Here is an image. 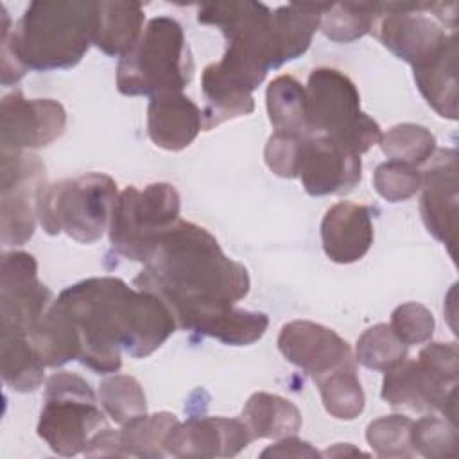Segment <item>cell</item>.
I'll use <instances>...</instances> for the list:
<instances>
[{"instance_id": "obj_1", "label": "cell", "mask_w": 459, "mask_h": 459, "mask_svg": "<svg viewBox=\"0 0 459 459\" xmlns=\"http://www.w3.org/2000/svg\"><path fill=\"white\" fill-rule=\"evenodd\" d=\"M133 283L160 298L179 328L208 337L251 285L247 269L208 230L181 219L158 238Z\"/></svg>"}, {"instance_id": "obj_2", "label": "cell", "mask_w": 459, "mask_h": 459, "mask_svg": "<svg viewBox=\"0 0 459 459\" xmlns=\"http://www.w3.org/2000/svg\"><path fill=\"white\" fill-rule=\"evenodd\" d=\"M54 305L79 339V362L95 373H117L122 350L133 359L154 353L176 330L167 305L120 278H88L66 287Z\"/></svg>"}, {"instance_id": "obj_3", "label": "cell", "mask_w": 459, "mask_h": 459, "mask_svg": "<svg viewBox=\"0 0 459 459\" xmlns=\"http://www.w3.org/2000/svg\"><path fill=\"white\" fill-rule=\"evenodd\" d=\"M326 4H287L269 9L262 2H219L199 7V23L215 25L226 38L219 72L253 93L271 68L307 52Z\"/></svg>"}, {"instance_id": "obj_4", "label": "cell", "mask_w": 459, "mask_h": 459, "mask_svg": "<svg viewBox=\"0 0 459 459\" xmlns=\"http://www.w3.org/2000/svg\"><path fill=\"white\" fill-rule=\"evenodd\" d=\"M2 84L18 82L27 70H66L88 52L97 29V2H32L11 27L0 5Z\"/></svg>"}, {"instance_id": "obj_5", "label": "cell", "mask_w": 459, "mask_h": 459, "mask_svg": "<svg viewBox=\"0 0 459 459\" xmlns=\"http://www.w3.org/2000/svg\"><path fill=\"white\" fill-rule=\"evenodd\" d=\"M192 75L194 59L183 27L174 18L156 16L134 48L118 61L117 88L129 97L179 93Z\"/></svg>"}, {"instance_id": "obj_6", "label": "cell", "mask_w": 459, "mask_h": 459, "mask_svg": "<svg viewBox=\"0 0 459 459\" xmlns=\"http://www.w3.org/2000/svg\"><path fill=\"white\" fill-rule=\"evenodd\" d=\"M117 197V183L108 174L63 179L39 190L38 221L48 235L66 233L81 244H93L109 228Z\"/></svg>"}, {"instance_id": "obj_7", "label": "cell", "mask_w": 459, "mask_h": 459, "mask_svg": "<svg viewBox=\"0 0 459 459\" xmlns=\"http://www.w3.org/2000/svg\"><path fill=\"white\" fill-rule=\"evenodd\" d=\"M305 91L312 136H325L359 156L380 142V126L360 109L359 90L348 75L335 68H316Z\"/></svg>"}, {"instance_id": "obj_8", "label": "cell", "mask_w": 459, "mask_h": 459, "mask_svg": "<svg viewBox=\"0 0 459 459\" xmlns=\"http://www.w3.org/2000/svg\"><path fill=\"white\" fill-rule=\"evenodd\" d=\"M91 385L70 371L54 373L45 385V403L38 421V436L52 452L72 457L86 450L90 439L108 427Z\"/></svg>"}, {"instance_id": "obj_9", "label": "cell", "mask_w": 459, "mask_h": 459, "mask_svg": "<svg viewBox=\"0 0 459 459\" xmlns=\"http://www.w3.org/2000/svg\"><path fill=\"white\" fill-rule=\"evenodd\" d=\"M432 2H380V14L373 25L378 41L418 68L436 57L454 38L457 27V4L439 2L429 16Z\"/></svg>"}, {"instance_id": "obj_10", "label": "cell", "mask_w": 459, "mask_h": 459, "mask_svg": "<svg viewBox=\"0 0 459 459\" xmlns=\"http://www.w3.org/2000/svg\"><path fill=\"white\" fill-rule=\"evenodd\" d=\"M179 194L169 183H151L143 190L127 186L111 212V247L127 260L145 264L158 238L179 221Z\"/></svg>"}, {"instance_id": "obj_11", "label": "cell", "mask_w": 459, "mask_h": 459, "mask_svg": "<svg viewBox=\"0 0 459 459\" xmlns=\"http://www.w3.org/2000/svg\"><path fill=\"white\" fill-rule=\"evenodd\" d=\"M0 230L4 246L25 244L36 230L38 194L45 183V165L25 151H2Z\"/></svg>"}, {"instance_id": "obj_12", "label": "cell", "mask_w": 459, "mask_h": 459, "mask_svg": "<svg viewBox=\"0 0 459 459\" xmlns=\"http://www.w3.org/2000/svg\"><path fill=\"white\" fill-rule=\"evenodd\" d=\"M52 292L38 280V264L30 253L9 251L0 273V333L30 335L50 308Z\"/></svg>"}, {"instance_id": "obj_13", "label": "cell", "mask_w": 459, "mask_h": 459, "mask_svg": "<svg viewBox=\"0 0 459 459\" xmlns=\"http://www.w3.org/2000/svg\"><path fill=\"white\" fill-rule=\"evenodd\" d=\"M278 350L290 364L310 375L316 384L337 371L357 369L350 344L332 328L314 321L296 319L283 325Z\"/></svg>"}, {"instance_id": "obj_14", "label": "cell", "mask_w": 459, "mask_h": 459, "mask_svg": "<svg viewBox=\"0 0 459 459\" xmlns=\"http://www.w3.org/2000/svg\"><path fill=\"white\" fill-rule=\"evenodd\" d=\"M66 126V111L54 99H25L13 91L2 99V151H25L50 145Z\"/></svg>"}, {"instance_id": "obj_15", "label": "cell", "mask_w": 459, "mask_h": 459, "mask_svg": "<svg viewBox=\"0 0 459 459\" xmlns=\"http://www.w3.org/2000/svg\"><path fill=\"white\" fill-rule=\"evenodd\" d=\"M380 396L393 407H407L420 412H439L455 423L457 384L439 377L418 359H405L396 368L384 371Z\"/></svg>"}, {"instance_id": "obj_16", "label": "cell", "mask_w": 459, "mask_h": 459, "mask_svg": "<svg viewBox=\"0 0 459 459\" xmlns=\"http://www.w3.org/2000/svg\"><path fill=\"white\" fill-rule=\"evenodd\" d=\"M421 219L439 242L448 247L454 256L457 240V151L437 149L430 165L421 174Z\"/></svg>"}, {"instance_id": "obj_17", "label": "cell", "mask_w": 459, "mask_h": 459, "mask_svg": "<svg viewBox=\"0 0 459 459\" xmlns=\"http://www.w3.org/2000/svg\"><path fill=\"white\" fill-rule=\"evenodd\" d=\"M298 178L314 197L348 194L362 178L360 156L325 136H308L303 142Z\"/></svg>"}, {"instance_id": "obj_18", "label": "cell", "mask_w": 459, "mask_h": 459, "mask_svg": "<svg viewBox=\"0 0 459 459\" xmlns=\"http://www.w3.org/2000/svg\"><path fill=\"white\" fill-rule=\"evenodd\" d=\"M253 441L242 420L204 416L179 421L165 441L174 457H233Z\"/></svg>"}, {"instance_id": "obj_19", "label": "cell", "mask_w": 459, "mask_h": 459, "mask_svg": "<svg viewBox=\"0 0 459 459\" xmlns=\"http://www.w3.org/2000/svg\"><path fill=\"white\" fill-rule=\"evenodd\" d=\"M321 244L325 255L335 264L364 258L373 244L371 210L350 201L330 206L321 221Z\"/></svg>"}, {"instance_id": "obj_20", "label": "cell", "mask_w": 459, "mask_h": 459, "mask_svg": "<svg viewBox=\"0 0 459 459\" xmlns=\"http://www.w3.org/2000/svg\"><path fill=\"white\" fill-rule=\"evenodd\" d=\"M203 129V115L197 104L179 93L151 97L147 108V134L154 145L165 151H183Z\"/></svg>"}, {"instance_id": "obj_21", "label": "cell", "mask_w": 459, "mask_h": 459, "mask_svg": "<svg viewBox=\"0 0 459 459\" xmlns=\"http://www.w3.org/2000/svg\"><path fill=\"white\" fill-rule=\"evenodd\" d=\"M145 22L140 2H97V29L93 45L113 57L127 56L142 36Z\"/></svg>"}, {"instance_id": "obj_22", "label": "cell", "mask_w": 459, "mask_h": 459, "mask_svg": "<svg viewBox=\"0 0 459 459\" xmlns=\"http://www.w3.org/2000/svg\"><path fill=\"white\" fill-rule=\"evenodd\" d=\"M412 70L427 104L439 117L457 120V36L436 57Z\"/></svg>"}, {"instance_id": "obj_23", "label": "cell", "mask_w": 459, "mask_h": 459, "mask_svg": "<svg viewBox=\"0 0 459 459\" xmlns=\"http://www.w3.org/2000/svg\"><path fill=\"white\" fill-rule=\"evenodd\" d=\"M201 90L204 95V108L201 111L204 131H210L222 122L246 117L255 109V99L251 91L226 79L215 63L203 70Z\"/></svg>"}, {"instance_id": "obj_24", "label": "cell", "mask_w": 459, "mask_h": 459, "mask_svg": "<svg viewBox=\"0 0 459 459\" xmlns=\"http://www.w3.org/2000/svg\"><path fill=\"white\" fill-rule=\"evenodd\" d=\"M240 420L253 439H281L301 429V412L287 398L271 393H255L242 409Z\"/></svg>"}, {"instance_id": "obj_25", "label": "cell", "mask_w": 459, "mask_h": 459, "mask_svg": "<svg viewBox=\"0 0 459 459\" xmlns=\"http://www.w3.org/2000/svg\"><path fill=\"white\" fill-rule=\"evenodd\" d=\"M179 423L172 412L142 414L117 430V457L158 459L167 455L165 441Z\"/></svg>"}, {"instance_id": "obj_26", "label": "cell", "mask_w": 459, "mask_h": 459, "mask_svg": "<svg viewBox=\"0 0 459 459\" xmlns=\"http://www.w3.org/2000/svg\"><path fill=\"white\" fill-rule=\"evenodd\" d=\"M45 368L27 335L0 333V371L13 391H36L43 384Z\"/></svg>"}, {"instance_id": "obj_27", "label": "cell", "mask_w": 459, "mask_h": 459, "mask_svg": "<svg viewBox=\"0 0 459 459\" xmlns=\"http://www.w3.org/2000/svg\"><path fill=\"white\" fill-rule=\"evenodd\" d=\"M267 115L274 131L312 136L307 118V91L305 86L292 75H280L267 86L265 91Z\"/></svg>"}, {"instance_id": "obj_28", "label": "cell", "mask_w": 459, "mask_h": 459, "mask_svg": "<svg viewBox=\"0 0 459 459\" xmlns=\"http://www.w3.org/2000/svg\"><path fill=\"white\" fill-rule=\"evenodd\" d=\"M380 14V2L328 4L321 16V30L335 43H350L369 30Z\"/></svg>"}, {"instance_id": "obj_29", "label": "cell", "mask_w": 459, "mask_h": 459, "mask_svg": "<svg viewBox=\"0 0 459 459\" xmlns=\"http://www.w3.org/2000/svg\"><path fill=\"white\" fill-rule=\"evenodd\" d=\"M382 152L393 160L420 167L427 163L436 152V138L425 127L418 124H398L380 136Z\"/></svg>"}, {"instance_id": "obj_30", "label": "cell", "mask_w": 459, "mask_h": 459, "mask_svg": "<svg viewBox=\"0 0 459 459\" xmlns=\"http://www.w3.org/2000/svg\"><path fill=\"white\" fill-rule=\"evenodd\" d=\"M99 402L104 412L118 425L147 412V400L140 382L131 375H113L100 382Z\"/></svg>"}, {"instance_id": "obj_31", "label": "cell", "mask_w": 459, "mask_h": 459, "mask_svg": "<svg viewBox=\"0 0 459 459\" xmlns=\"http://www.w3.org/2000/svg\"><path fill=\"white\" fill-rule=\"evenodd\" d=\"M407 359V346L387 323L368 328L357 341L355 360L368 369L389 371Z\"/></svg>"}, {"instance_id": "obj_32", "label": "cell", "mask_w": 459, "mask_h": 459, "mask_svg": "<svg viewBox=\"0 0 459 459\" xmlns=\"http://www.w3.org/2000/svg\"><path fill=\"white\" fill-rule=\"evenodd\" d=\"M319 393L326 412L337 420H355L364 411V391L357 369L337 371L319 384Z\"/></svg>"}, {"instance_id": "obj_33", "label": "cell", "mask_w": 459, "mask_h": 459, "mask_svg": "<svg viewBox=\"0 0 459 459\" xmlns=\"http://www.w3.org/2000/svg\"><path fill=\"white\" fill-rule=\"evenodd\" d=\"M411 445L414 454L423 457H455L457 425L445 416L427 414L418 421H412Z\"/></svg>"}, {"instance_id": "obj_34", "label": "cell", "mask_w": 459, "mask_h": 459, "mask_svg": "<svg viewBox=\"0 0 459 459\" xmlns=\"http://www.w3.org/2000/svg\"><path fill=\"white\" fill-rule=\"evenodd\" d=\"M412 420L403 414H389L373 420L366 429V439L378 457H414L411 445Z\"/></svg>"}, {"instance_id": "obj_35", "label": "cell", "mask_w": 459, "mask_h": 459, "mask_svg": "<svg viewBox=\"0 0 459 459\" xmlns=\"http://www.w3.org/2000/svg\"><path fill=\"white\" fill-rule=\"evenodd\" d=\"M373 186L389 203L407 201L421 188V172L414 165L387 160L375 169Z\"/></svg>"}, {"instance_id": "obj_36", "label": "cell", "mask_w": 459, "mask_h": 459, "mask_svg": "<svg viewBox=\"0 0 459 459\" xmlns=\"http://www.w3.org/2000/svg\"><path fill=\"white\" fill-rule=\"evenodd\" d=\"M394 335L409 348L412 344L427 342L434 333V316L432 312L416 301H407L398 305L391 314V323Z\"/></svg>"}, {"instance_id": "obj_37", "label": "cell", "mask_w": 459, "mask_h": 459, "mask_svg": "<svg viewBox=\"0 0 459 459\" xmlns=\"http://www.w3.org/2000/svg\"><path fill=\"white\" fill-rule=\"evenodd\" d=\"M305 136L274 131L264 151V158L267 167L280 178H298L299 163H301V151H303Z\"/></svg>"}, {"instance_id": "obj_38", "label": "cell", "mask_w": 459, "mask_h": 459, "mask_svg": "<svg viewBox=\"0 0 459 459\" xmlns=\"http://www.w3.org/2000/svg\"><path fill=\"white\" fill-rule=\"evenodd\" d=\"M418 360L448 382L457 384L459 350L455 342H430L420 351Z\"/></svg>"}, {"instance_id": "obj_39", "label": "cell", "mask_w": 459, "mask_h": 459, "mask_svg": "<svg viewBox=\"0 0 459 459\" xmlns=\"http://www.w3.org/2000/svg\"><path fill=\"white\" fill-rule=\"evenodd\" d=\"M269 455H273V457H316L319 454L307 441H301L294 436H287V437H281L273 446H267L262 452V457H269Z\"/></svg>"}]
</instances>
